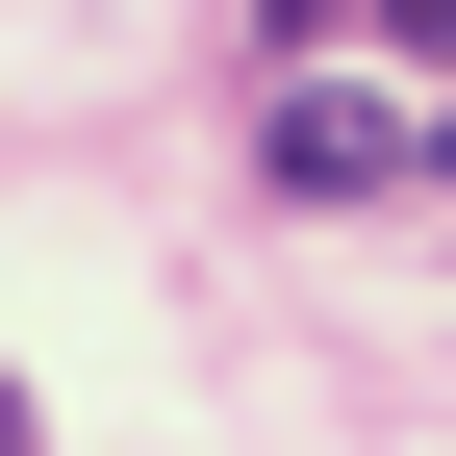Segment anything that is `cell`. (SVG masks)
Masks as SVG:
<instances>
[{"label":"cell","mask_w":456,"mask_h":456,"mask_svg":"<svg viewBox=\"0 0 456 456\" xmlns=\"http://www.w3.org/2000/svg\"><path fill=\"white\" fill-rule=\"evenodd\" d=\"M0 456H26V380H0Z\"/></svg>","instance_id":"3957f363"},{"label":"cell","mask_w":456,"mask_h":456,"mask_svg":"<svg viewBox=\"0 0 456 456\" xmlns=\"http://www.w3.org/2000/svg\"><path fill=\"white\" fill-rule=\"evenodd\" d=\"M380 26H406V51H456V0H380Z\"/></svg>","instance_id":"7a4b0ae2"},{"label":"cell","mask_w":456,"mask_h":456,"mask_svg":"<svg viewBox=\"0 0 456 456\" xmlns=\"http://www.w3.org/2000/svg\"><path fill=\"white\" fill-rule=\"evenodd\" d=\"M279 178H305V203H380V178H406V127H380L355 77H305V102H279Z\"/></svg>","instance_id":"6da1fadb"},{"label":"cell","mask_w":456,"mask_h":456,"mask_svg":"<svg viewBox=\"0 0 456 456\" xmlns=\"http://www.w3.org/2000/svg\"><path fill=\"white\" fill-rule=\"evenodd\" d=\"M431 178H456V127H431Z\"/></svg>","instance_id":"277c9868"}]
</instances>
